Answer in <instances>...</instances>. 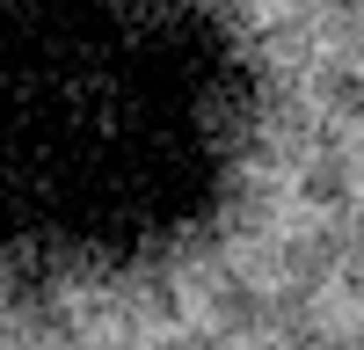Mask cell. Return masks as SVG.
I'll use <instances>...</instances> for the list:
<instances>
[{
	"mask_svg": "<svg viewBox=\"0 0 364 350\" xmlns=\"http://www.w3.org/2000/svg\"><path fill=\"white\" fill-rule=\"evenodd\" d=\"M0 350H364V0H0Z\"/></svg>",
	"mask_w": 364,
	"mask_h": 350,
	"instance_id": "1",
	"label": "cell"
}]
</instances>
